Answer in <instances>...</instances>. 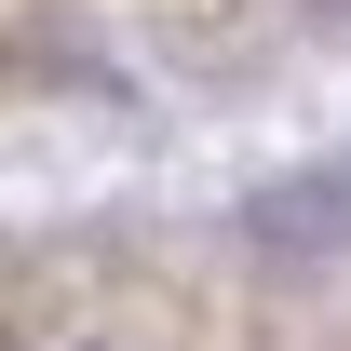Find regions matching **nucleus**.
<instances>
[{"label": "nucleus", "instance_id": "nucleus-1", "mask_svg": "<svg viewBox=\"0 0 351 351\" xmlns=\"http://www.w3.org/2000/svg\"><path fill=\"white\" fill-rule=\"evenodd\" d=\"M243 230H257V243H284V257L351 243V162H311V176H284V189H257V203H243Z\"/></svg>", "mask_w": 351, "mask_h": 351}]
</instances>
